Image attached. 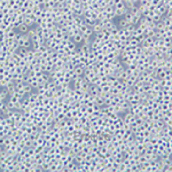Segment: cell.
<instances>
[{"mask_svg": "<svg viewBox=\"0 0 172 172\" xmlns=\"http://www.w3.org/2000/svg\"><path fill=\"white\" fill-rule=\"evenodd\" d=\"M16 42H17V46L19 48H31V38L29 37L28 33H19L17 32V38H16Z\"/></svg>", "mask_w": 172, "mask_h": 172, "instance_id": "obj_1", "label": "cell"}, {"mask_svg": "<svg viewBox=\"0 0 172 172\" xmlns=\"http://www.w3.org/2000/svg\"><path fill=\"white\" fill-rule=\"evenodd\" d=\"M30 30V26H28L26 24H24V23H21L19 26L16 28V31L19 33H28Z\"/></svg>", "mask_w": 172, "mask_h": 172, "instance_id": "obj_2", "label": "cell"}, {"mask_svg": "<svg viewBox=\"0 0 172 172\" xmlns=\"http://www.w3.org/2000/svg\"><path fill=\"white\" fill-rule=\"evenodd\" d=\"M0 171H1V170H0Z\"/></svg>", "mask_w": 172, "mask_h": 172, "instance_id": "obj_3", "label": "cell"}]
</instances>
